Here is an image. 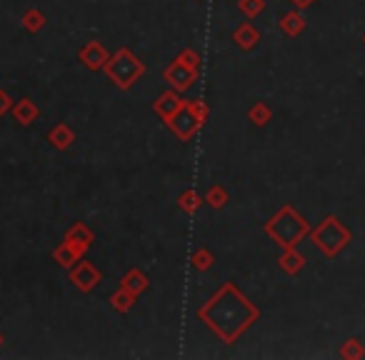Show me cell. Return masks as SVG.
<instances>
[{
	"instance_id": "cell-1",
	"label": "cell",
	"mask_w": 365,
	"mask_h": 360,
	"mask_svg": "<svg viewBox=\"0 0 365 360\" xmlns=\"http://www.w3.org/2000/svg\"><path fill=\"white\" fill-rule=\"evenodd\" d=\"M258 316L260 311L240 293L235 283H225L203 308H198L200 320L228 345L235 343L258 320Z\"/></svg>"
},
{
	"instance_id": "cell-2",
	"label": "cell",
	"mask_w": 365,
	"mask_h": 360,
	"mask_svg": "<svg viewBox=\"0 0 365 360\" xmlns=\"http://www.w3.org/2000/svg\"><path fill=\"white\" fill-rule=\"evenodd\" d=\"M263 233H266L278 248H298V243H303V240L308 238L310 225L290 203H285L276 215L268 218V223L263 225Z\"/></svg>"
},
{
	"instance_id": "cell-3",
	"label": "cell",
	"mask_w": 365,
	"mask_h": 360,
	"mask_svg": "<svg viewBox=\"0 0 365 360\" xmlns=\"http://www.w3.org/2000/svg\"><path fill=\"white\" fill-rule=\"evenodd\" d=\"M308 238L318 248V253H323L326 258H338L353 243V230L338 215H326L316 228H310Z\"/></svg>"
},
{
	"instance_id": "cell-4",
	"label": "cell",
	"mask_w": 365,
	"mask_h": 360,
	"mask_svg": "<svg viewBox=\"0 0 365 360\" xmlns=\"http://www.w3.org/2000/svg\"><path fill=\"white\" fill-rule=\"evenodd\" d=\"M103 73L111 78V83L116 88L130 90L145 76V63L130 48H118L116 53H111Z\"/></svg>"
},
{
	"instance_id": "cell-5",
	"label": "cell",
	"mask_w": 365,
	"mask_h": 360,
	"mask_svg": "<svg viewBox=\"0 0 365 360\" xmlns=\"http://www.w3.org/2000/svg\"><path fill=\"white\" fill-rule=\"evenodd\" d=\"M68 280H70L80 293H93V290L100 285V280H103V273H100L90 260H83V258H80L75 265L68 268Z\"/></svg>"
},
{
	"instance_id": "cell-6",
	"label": "cell",
	"mask_w": 365,
	"mask_h": 360,
	"mask_svg": "<svg viewBox=\"0 0 365 360\" xmlns=\"http://www.w3.org/2000/svg\"><path fill=\"white\" fill-rule=\"evenodd\" d=\"M163 80H166L173 90H178V93H185V90H190V88L200 80V73L198 68H188V66H182V63H178V60H173L171 66L163 71Z\"/></svg>"
},
{
	"instance_id": "cell-7",
	"label": "cell",
	"mask_w": 365,
	"mask_h": 360,
	"mask_svg": "<svg viewBox=\"0 0 365 360\" xmlns=\"http://www.w3.org/2000/svg\"><path fill=\"white\" fill-rule=\"evenodd\" d=\"M166 126L171 128V131L175 133L178 140H182V143H190L195 136H198L200 128H203V126L198 123V118H195V115L190 113L188 105H182V108L178 110L175 115H171V118L166 120Z\"/></svg>"
},
{
	"instance_id": "cell-8",
	"label": "cell",
	"mask_w": 365,
	"mask_h": 360,
	"mask_svg": "<svg viewBox=\"0 0 365 360\" xmlns=\"http://www.w3.org/2000/svg\"><path fill=\"white\" fill-rule=\"evenodd\" d=\"M108 58H111V53H108V48L100 43V40H90V43H85L83 48L78 50V60H80V66H83L85 71H90V73H103Z\"/></svg>"
},
{
	"instance_id": "cell-9",
	"label": "cell",
	"mask_w": 365,
	"mask_h": 360,
	"mask_svg": "<svg viewBox=\"0 0 365 360\" xmlns=\"http://www.w3.org/2000/svg\"><path fill=\"white\" fill-rule=\"evenodd\" d=\"M182 105H185V100H182V95L178 93V90H166V93H161L158 95V98H155V103H153V113L158 115V118L163 120V123H166L168 118H171V115H175L178 110L182 108Z\"/></svg>"
},
{
	"instance_id": "cell-10",
	"label": "cell",
	"mask_w": 365,
	"mask_h": 360,
	"mask_svg": "<svg viewBox=\"0 0 365 360\" xmlns=\"http://www.w3.org/2000/svg\"><path fill=\"white\" fill-rule=\"evenodd\" d=\"M305 28H308V20H305V16L298 11V8L283 13V16L278 18V30H280L283 35H288V38H298V35H303Z\"/></svg>"
},
{
	"instance_id": "cell-11",
	"label": "cell",
	"mask_w": 365,
	"mask_h": 360,
	"mask_svg": "<svg viewBox=\"0 0 365 360\" xmlns=\"http://www.w3.org/2000/svg\"><path fill=\"white\" fill-rule=\"evenodd\" d=\"M233 43H235L238 50H243V53H250V50L258 48L260 30L253 25V23H240V25L233 30Z\"/></svg>"
},
{
	"instance_id": "cell-12",
	"label": "cell",
	"mask_w": 365,
	"mask_h": 360,
	"mask_svg": "<svg viewBox=\"0 0 365 360\" xmlns=\"http://www.w3.org/2000/svg\"><path fill=\"white\" fill-rule=\"evenodd\" d=\"M11 113H13V120H16L18 126H33L35 120L40 118V108L35 105L33 98L16 100V103H13V108H11Z\"/></svg>"
},
{
	"instance_id": "cell-13",
	"label": "cell",
	"mask_w": 365,
	"mask_h": 360,
	"mask_svg": "<svg viewBox=\"0 0 365 360\" xmlns=\"http://www.w3.org/2000/svg\"><path fill=\"white\" fill-rule=\"evenodd\" d=\"M63 240H68V243H75V246H80L83 251H88V248L95 243V230L90 228L88 223H83V220H78V223H73L70 228L66 230Z\"/></svg>"
},
{
	"instance_id": "cell-14",
	"label": "cell",
	"mask_w": 365,
	"mask_h": 360,
	"mask_svg": "<svg viewBox=\"0 0 365 360\" xmlns=\"http://www.w3.org/2000/svg\"><path fill=\"white\" fill-rule=\"evenodd\" d=\"M278 268H280L285 275H298L305 268V256L298 251V248H283L280 258H278Z\"/></svg>"
},
{
	"instance_id": "cell-15",
	"label": "cell",
	"mask_w": 365,
	"mask_h": 360,
	"mask_svg": "<svg viewBox=\"0 0 365 360\" xmlns=\"http://www.w3.org/2000/svg\"><path fill=\"white\" fill-rule=\"evenodd\" d=\"M45 140H48L50 145L56 148V150H68V148L75 143V131H73L68 123H56V126L48 131Z\"/></svg>"
},
{
	"instance_id": "cell-16",
	"label": "cell",
	"mask_w": 365,
	"mask_h": 360,
	"mask_svg": "<svg viewBox=\"0 0 365 360\" xmlns=\"http://www.w3.org/2000/svg\"><path fill=\"white\" fill-rule=\"evenodd\" d=\"M85 253H88V251H83V248L75 246V243H68V240H63L61 246L53 251V260H56L61 268H73L78 260H80V258L85 256Z\"/></svg>"
},
{
	"instance_id": "cell-17",
	"label": "cell",
	"mask_w": 365,
	"mask_h": 360,
	"mask_svg": "<svg viewBox=\"0 0 365 360\" xmlns=\"http://www.w3.org/2000/svg\"><path fill=\"white\" fill-rule=\"evenodd\" d=\"M150 285V278L140 270V268H130L125 275L120 278V288L130 290L133 295H143Z\"/></svg>"
},
{
	"instance_id": "cell-18",
	"label": "cell",
	"mask_w": 365,
	"mask_h": 360,
	"mask_svg": "<svg viewBox=\"0 0 365 360\" xmlns=\"http://www.w3.org/2000/svg\"><path fill=\"white\" fill-rule=\"evenodd\" d=\"M45 23H48V18H45V13L40 11V8H28V11L23 13V18H20V25H23V30L25 33H30V35H38L40 30L45 28Z\"/></svg>"
},
{
	"instance_id": "cell-19",
	"label": "cell",
	"mask_w": 365,
	"mask_h": 360,
	"mask_svg": "<svg viewBox=\"0 0 365 360\" xmlns=\"http://www.w3.org/2000/svg\"><path fill=\"white\" fill-rule=\"evenodd\" d=\"M248 120L255 128H266L268 123H273V108L266 100H255L248 108Z\"/></svg>"
},
{
	"instance_id": "cell-20",
	"label": "cell",
	"mask_w": 365,
	"mask_h": 360,
	"mask_svg": "<svg viewBox=\"0 0 365 360\" xmlns=\"http://www.w3.org/2000/svg\"><path fill=\"white\" fill-rule=\"evenodd\" d=\"M108 300H111V308H113V311L120 313V316H125V313L133 311V306H135V300H138V295H133L130 290H125V288H120V285H118V290H116V293H113Z\"/></svg>"
},
{
	"instance_id": "cell-21",
	"label": "cell",
	"mask_w": 365,
	"mask_h": 360,
	"mask_svg": "<svg viewBox=\"0 0 365 360\" xmlns=\"http://www.w3.org/2000/svg\"><path fill=\"white\" fill-rule=\"evenodd\" d=\"M203 203H208L213 210H223V208L230 203V196H228V191L221 183H213V186H208V191L203 193Z\"/></svg>"
},
{
	"instance_id": "cell-22",
	"label": "cell",
	"mask_w": 365,
	"mask_h": 360,
	"mask_svg": "<svg viewBox=\"0 0 365 360\" xmlns=\"http://www.w3.org/2000/svg\"><path fill=\"white\" fill-rule=\"evenodd\" d=\"M178 208H180L185 215H195L203 208V196H200L198 191H193V188H188V191H182L180 196H178Z\"/></svg>"
},
{
	"instance_id": "cell-23",
	"label": "cell",
	"mask_w": 365,
	"mask_h": 360,
	"mask_svg": "<svg viewBox=\"0 0 365 360\" xmlns=\"http://www.w3.org/2000/svg\"><path fill=\"white\" fill-rule=\"evenodd\" d=\"M338 355L343 360H360V358H365V345H363V340H358V338H348L343 343V348L338 350Z\"/></svg>"
},
{
	"instance_id": "cell-24",
	"label": "cell",
	"mask_w": 365,
	"mask_h": 360,
	"mask_svg": "<svg viewBox=\"0 0 365 360\" xmlns=\"http://www.w3.org/2000/svg\"><path fill=\"white\" fill-rule=\"evenodd\" d=\"M193 268L198 270V273H208L213 268V263H216V256H213L211 248H198V251L193 253Z\"/></svg>"
},
{
	"instance_id": "cell-25",
	"label": "cell",
	"mask_w": 365,
	"mask_h": 360,
	"mask_svg": "<svg viewBox=\"0 0 365 360\" xmlns=\"http://www.w3.org/2000/svg\"><path fill=\"white\" fill-rule=\"evenodd\" d=\"M185 105L190 108V113L198 118L200 126H205L208 123V118H211V105L205 103L203 98H195V100H185Z\"/></svg>"
},
{
	"instance_id": "cell-26",
	"label": "cell",
	"mask_w": 365,
	"mask_h": 360,
	"mask_svg": "<svg viewBox=\"0 0 365 360\" xmlns=\"http://www.w3.org/2000/svg\"><path fill=\"white\" fill-rule=\"evenodd\" d=\"M238 11L253 20V18H258L260 13L266 11V0H238Z\"/></svg>"
},
{
	"instance_id": "cell-27",
	"label": "cell",
	"mask_w": 365,
	"mask_h": 360,
	"mask_svg": "<svg viewBox=\"0 0 365 360\" xmlns=\"http://www.w3.org/2000/svg\"><path fill=\"white\" fill-rule=\"evenodd\" d=\"M175 60L178 63H182V66H188V68H198L200 66V55H198V50L195 48L180 50V53L175 55Z\"/></svg>"
},
{
	"instance_id": "cell-28",
	"label": "cell",
	"mask_w": 365,
	"mask_h": 360,
	"mask_svg": "<svg viewBox=\"0 0 365 360\" xmlns=\"http://www.w3.org/2000/svg\"><path fill=\"white\" fill-rule=\"evenodd\" d=\"M13 103H16V100H13L11 95H8V90H3V88H0V118L11 113Z\"/></svg>"
},
{
	"instance_id": "cell-29",
	"label": "cell",
	"mask_w": 365,
	"mask_h": 360,
	"mask_svg": "<svg viewBox=\"0 0 365 360\" xmlns=\"http://www.w3.org/2000/svg\"><path fill=\"white\" fill-rule=\"evenodd\" d=\"M288 3H290L293 8H298V11H305V8L316 6V0H288Z\"/></svg>"
},
{
	"instance_id": "cell-30",
	"label": "cell",
	"mask_w": 365,
	"mask_h": 360,
	"mask_svg": "<svg viewBox=\"0 0 365 360\" xmlns=\"http://www.w3.org/2000/svg\"><path fill=\"white\" fill-rule=\"evenodd\" d=\"M0 345H3V333H0Z\"/></svg>"
},
{
	"instance_id": "cell-31",
	"label": "cell",
	"mask_w": 365,
	"mask_h": 360,
	"mask_svg": "<svg viewBox=\"0 0 365 360\" xmlns=\"http://www.w3.org/2000/svg\"><path fill=\"white\" fill-rule=\"evenodd\" d=\"M195 3H203V0H195Z\"/></svg>"
},
{
	"instance_id": "cell-32",
	"label": "cell",
	"mask_w": 365,
	"mask_h": 360,
	"mask_svg": "<svg viewBox=\"0 0 365 360\" xmlns=\"http://www.w3.org/2000/svg\"><path fill=\"white\" fill-rule=\"evenodd\" d=\"M363 45H365V35H363Z\"/></svg>"
}]
</instances>
